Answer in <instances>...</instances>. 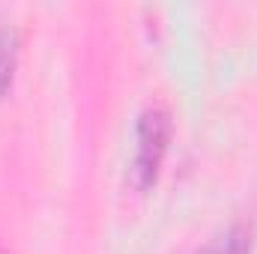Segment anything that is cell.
<instances>
[{
  "label": "cell",
  "instance_id": "cell-1",
  "mask_svg": "<svg viewBox=\"0 0 257 254\" xmlns=\"http://www.w3.org/2000/svg\"><path fill=\"white\" fill-rule=\"evenodd\" d=\"M138 144H135V186L147 189L156 177H159V165L162 156L168 150V138H171V117L165 108H147L138 120Z\"/></svg>",
  "mask_w": 257,
  "mask_h": 254
},
{
  "label": "cell",
  "instance_id": "cell-2",
  "mask_svg": "<svg viewBox=\"0 0 257 254\" xmlns=\"http://www.w3.org/2000/svg\"><path fill=\"white\" fill-rule=\"evenodd\" d=\"M251 251V230L245 224H230L212 242H206L197 254H248Z\"/></svg>",
  "mask_w": 257,
  "mask_h": 254
},
{
  "label": "cell",
  "instance_id": "cell-3",
  "mask_svg": "<svg viewBox=\"0 0 257 254\" xmlns=\"http://www.w3.org/2000/svg\"><path fill=\"white\" fill-rule=\"evenodd\" d=\"M12 69H15V33L0 27V96L12 84Z\"/></svg>",
  "mask_w": 257,
  "mask_h": 254
},
{
  "label": "cell",
  "instance_id": "cell-4",
  "mask_svg": "<svg viewBox=\"0 0 257 254\" xmlns=\"http://www.w3.org/2000/svg\"><path fill=\"white\" fill-rule=\"evenodd\" d=\"M0 254H6V251H0Z\"/></svg>",
  "mask_w": 257,
  "mask_h": 254
}]
</instances>
